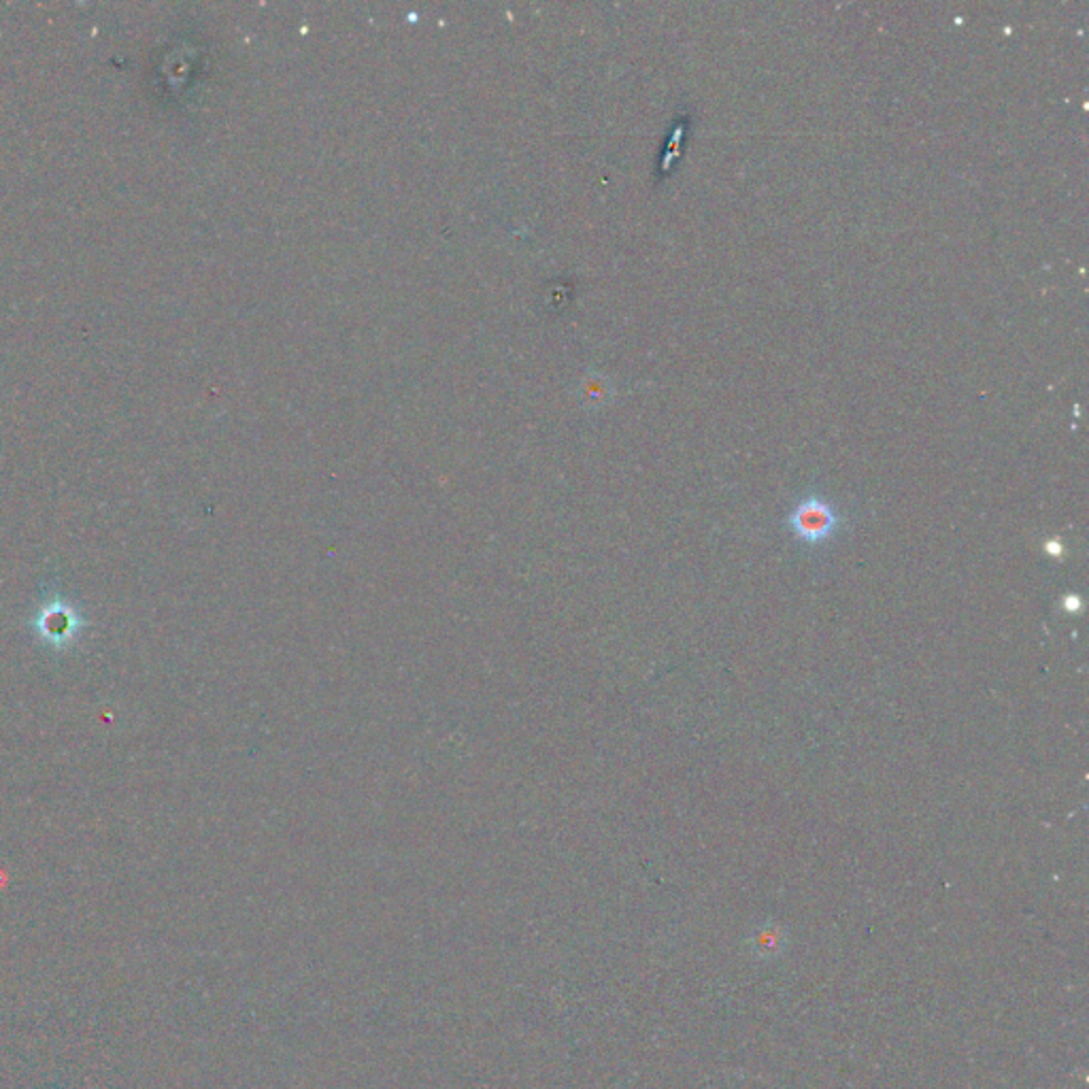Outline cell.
I'll list each match as a JSON object with an SVG mask.
<instances>
[{"label":"cell","mask_w":1089,"mask_h":1089,"mask_svg":"<svg viewBox=\"0 0 1089 1089\" xmlns=\"http://www.w3.org/2000/svg\"><path fill=\"white\" fill-rule=\"evenodd\" d=\"M787 528L804 545L819 547L834 539L843 526V515L822 496H807L787 515Z\"/></svg>","instance_id":"cell-2"},{"label":"cell","mask_w":1089,"mask_h":1089,"mask_svg":"<svg viewBox=\"0 0 1089 1089\" xmlns=\"http://www.w3.org/2000/svg\"><path fill=\"white\" fill-rule=\"evenodd\" d=\"M1064 609H1066V611H1072V613H1075V611H1081V609H1083V602L1079 600V596H1072V594H1068V596L1064 598Z\"/></svg>","instance_id":"cell-3"},{"label":"cell","mask_w":1089,"mask_h":1089,"mask_svg":"<svg viewBox=\"0 0 1089 1089\" xmlns=\"http://www.w3.org/2000/svg\"><path fill=\"white\" fill-rule=\"evenodd\" d=\"M88 622L83 613L58 592H47L30 619V630L37 639L54 651L71 649Z\"/></svg>","instance_id":"cell-1"}]
</instances>
